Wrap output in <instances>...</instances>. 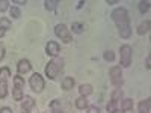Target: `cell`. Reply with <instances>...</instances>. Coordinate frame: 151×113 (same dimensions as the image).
<instances>
[{"mask_svg":"<svg viewBox=\"0 0 151 113\" xmlns=\"http://www.w3.org/2000/svg\"><path fill=\"white\" fill-rule=\"evenodd\" d=\"M62 71H64V60H62L60 57H55L52 60H48V64L44 68L45 77L48 80H52V82L58 79V75L62 74Z\"/></svg>","mask_w":151,"mask_h":113,"instance_id":"6da1fadb","label":"cell"},{"mask_svg":"<svg viewBox=\"0 0 151 113\" xmlns=\"http://www.w3.org/2000/svg\"><path fill=\"white\" fill-rule=\"evenodd\" d=\"M11 69L8 67L0 68V99H5L9 92V79H11Z\"/></svg>","mask_w":151,"mask_h":113,"instance_id":"7a4b0ae2","label":"cell"},{"mask_svg":"<svg viewBox=\"0 0 151 113\" xmlns=\"http://www.w3.org/2000/svg\"><path fill=\"white\" fill-rule=\"evenodd\" d=\"M12 83H14V87H12V98L15 101H21L24 97V86H26V82L21 77L20 74H15L14 79H12Z\"/></svg>","mask_w":151,"mask_h":113,"instance_id":"3957f363","label":"cell"},{"mask_svg":"<svg viewBox=\"0 0 151 113\" xmlns=\"http://www.w3.org/2000/svg\"><path fill=\"white\" fill-rule=\"evenodd\" d=\"M133 60V47L130 44H124L119 48V65L121 68H129Z\"/></svg>","mask_w":151,"mask_h":113,"instance_id":"277c9868","label":"cell"},{"mask_svg":"<svg viewBox=\"0 0 151 113\" xmlns=\"http://www.w3.org/2000/svg\"><path fill=\"white\" fill-rule=\"evenodd\" d=\"M110 18L112 21L116 24H125V23H130V17H129V11L125 9V8H116V9H113L112 11V14H110Z\"/></svg>","mask_w":151,"mask_h":113,"instance_id":"5b68a950","label":"cell"},{"mask_svg":"<svg viewBox=\"0 0 151 113\" xmlns=\"http://www.w3.org/2000/svg\"><path fill=\"white\" fill-rule=\"evenodd\" d=\"M55 35L59 38L62 42H65V44H70L73 41L71 30L65 26V24H62V23H59V24H56V26H55Z\"/></svg>","mask_w":151,"mask_h":113,"instance_id":"8992f818","label":"cell"},{"mask_svg":"<svg viewBox=\"0 0 151 113\" xmlns=\"http://www.w3.org/2000/svg\"><path fill=\"white\" fill-rule=\"evenodd\" d=\"M29 86H30V89L36 94H40L44 91V87H45V80L41 74H38V72H33L30 75V79H29Z\"/></svg>","mask_w":151,"mask_h":113,"instance_id":"52a82bcc","label":"cell"},{"mask_svg":"<svg viewBox=\"0 0 151 113\" xmlns=\"http://www.w3.org/2000/svg\"><path fill=\"white\" fill-rule=\"evenodd\" d=\"M109 80L115 87H122L124 79H122V69L121 67H112L109 69Z\"/></svg>","mask_w":151,"mask_h":113,"instance_id":"ba28073f","label":"cell"},{"mask_svg":"<svg viewBox=\"0 0 151 113\" xmlns=\"http://www.w3.org/2000/svg\"><path fill=\"white\" fill-rule=\"evenodd\" d=\"M59 53H60V45H59L58 41H48L45 44V54L47 56L55 59V57L59 56Z\"/></svg>","mask_w":151,"mask_h":113,"instance_id":"9c48e42d","label":"cell"},{"mask_svg":"<svg viewBox=\"0 0 151 113\" xmlns=\"http://www.w3.org/2000/svg\"><path fill=\"white\" fill-rule=\"evenodd\" d=\"M33 107H35V99L30 95H24L21 99V104H20L21 113H30Z\"/></svg>","mask_w":151,"mask_h":113,"instance_id":"30bf717a","label":"cell"},{"mask_svg":"<svg viewBox=\"0 0 151 113\" xmlns=\"http://www.w3.org/2000/svg\"><path fill=\"white\" fill-rule=\"evenodd\" d=\"M32 69V64L29 59H20L18 64H17V74L23 75V74H27Z\"/></svg>","mask_w":151,"mask_h":113,"instance_id":"8fae6325","label":"cell"},{"mask_svg":"<svg viewBox=\"0 0 151 113\" xmlns=\"http://www.w3.org/2000/svg\"><path fill=\"white\" fill-rule=\"evenodd\" d=\"M116 29H118V33H119V36L122 38V39H129V38L132 36V26H130V23L118 24Z\"/></svg>","mask_w":151,"mask_h":113,"instance_id":"7c38bea8","label":"cell"},{"mask_svg":"<svg viewBox=\"0 0 151 113\" xmlns=\"http://www.w3.org/2000/svg\"><path fill=\"white\" fill-rule=\"evenodd\" d=\"M137 112L139 113H151V98L142 99V101L137 104Z\"/></svg>","mask_w":151,"mask_h":113,"instance_id":"4fadbf2b","label":"cell"},{"mask_svg":"<svg viewBox=\"0 0 151 113\" xmlns=\"http://www.w3.org/2000/svg\"><path fill=\"white\" fill-rule=\"evenodd\" d=\"M150 29H151V21L150 20H145V21H142L139 26H137V35L144 36L145 33L150 32Z\"/></svg>","mask_w":151,"mask_h":113,"instance_id":"5bb4252c","label":"cell"},{"mask_svg":"<svg viewBox=\"0 0 151 113\" xmlns=\"http://www.w3.org/2000/svg\"><path fill=\"white\" fill-rule=\"evenodd\" d=\"M74 106L79 110H85V109H88V106H89V101H88L86 97H79V98H76Z\"/></svg>","mask_w":151,"mask_h":113,"instance_id":"9a60e30c","label":"cell"},{"mask_svg":"<svg viewBox=\"0 0 151 113\" xmlns=\"http://www.w3.org/2000/svg\"><path fill=\"white\" fill-rule=\"evenodd\" d=\"M74 84H76L74 77H64V80H62V83H60V86H62L64 91H71L74 87Z\"/></svg>","mask_w":151,"mask_h":113,"instance_id":"2e32d148","label":"cell"},{"mask_svg":"<svg viewBox=\"0 0 151 113\" xmlns=\"http://www.w3.org/2000/svg\"><path fill=\"white\" fill-rule=\"evenodd\" d=\"M133 107H134V103H133L132 98H124V99H121V109H119V110H122V112H130V110H133Z\"/></svg>","mask_w":151,"mask_h":113,"instance_id":"e0dca14e","label":"cell"},{"mask_svg":"<svg viewBox=\"0 0 151 113\" xmlns=\"http://www.w3.org/2000/svg\"><path fill=\"white\" fill-rule=\"evenodd\" d=\"M79 94L80 97H88V95H91L92 94V86L89 83H83L79 86Z\"/></svg>","mask_w":151,"mask_h":113,"instance_id":"ac0fdd59","label":"cell"},{"mask_svg":"<svg viewBox=\"0 0 151 113\" xmlns=\"http://www.w3.org/2000/svg\"><path fill=\"white\" fill-rule=\"evenodd\" d=\"M122 95H124V92H122L121 87H115V89L112 91V94H110V99H112V101L119 103L121 99H122Z\"/></svg>","mask_w":151,"mask_h":113,"instance_id":"d6986e66","label":"cell"},{"mask_svg":"<svg viewBox=\"0 0 151 113\" xmlns=\"http://www.w3.org/2000/svg\"><path fill=\"white\" fill-rule=\"evenodd\" d=\"M150 5H151V2L150 0H142V2H139V5H137V8H139V12L141 14H147V12L150 11Z\"/></svg>","mask_w":151,"mask_h":113,"instance_id":"ffe728a7","label":"cell"},{"mask_svg":"<svg viewBox=\"0 0 151 113\" xmlns=\"http://www.w3.org/2000/svg\"><path fill=\"white\" fill-rule=\"evenodd\" d=\"M58 5H59L58 0H45L44 2V9L45 11H55Z\"/></svg>","mask_w":151,"mask_h":113,"instance_id":"44dd1931","label":"cell"},{"mask_svg":"<svg viewBox=\"0 0 151 113\" xmlns=\"http://www.w3.org/2000/svg\"><path fill=\"white\" fill-rule=\"evenodd\" d=\"M70 30H73V33H77V35H80V33H83L85 32V26L82 23H73V26H71V29Z\"/></svg>","mask_w":151,"mask_h":113,"instance_id":"7402d4cb","label":"cell"},{"mask_svg":"<svg viewBox=\"0 0 151 113\" xmlns=\"http://www.w3.org/2000/svg\"><path fill=\"white\" fill-rule=\"evenodd\" d=\"M9 14H11V17L14 18V20H18L21 17V11H20L18 6H11L9 8Z\"/></svg>","mask_w":151,"mask_h":113,"instance_id":"603a6c76","label":"cell"},{"mask_svg":"<svg viewBox=\"0 0 151 113\" xmlns=\"http://www.w3.org/2000/svg\"><path fill=\"white\" fill-rule=\"evenodd\" d=\"M11 26H12V23H11V20H9V18H6V17L0 18V27H2L5 32H8V30L11 29Z\"/></svg>","mask_w":151,"mask_h":113,"instance_id":"cb8c5ba5","label":"cell"},{"mask_svg":"<svg viewBox=\"0 0 151 113\" xmlns=\"http://www.w3.org/2000/svg\"><path fill=\"white\" fill-rule=\"evenodd\" d=\"M103 59L106 62H113L115 60V53H113L112 50H106V51L103 53Z\"/></svg>","mask_w":151,"mask_h":113,"instance_id":"d4e9b609","label":"cell"},{"mask_svg":"<svg viewBox=\"0 0 151 113\" xmlns=\"http://www.w3.org/2000/svg\"><path fill=\"white\" fill-rule=\"evenodd\" d=\"M118 109V103L116 101H112V99H110V101L107 103V106H106V110L109 112V113H112L113 110H116Z\"/></svg>","mask_w":151,"mask_h":113,"instance_id":"484cf974","label":"cell"},{"mask_svg":"<svg viewBox=\"0 0 151 113\" xmlns=\"http://www.w3.org/2000/svg\"><path fill=\"white\" fill-rule=\"evenodd\" d=\"M11 3L8 2V0H0V12H6L11 6H9Z\"/></svg>","mask_w":151,"mask_h":113,"instance_id":"4316f807","label":"cell"},{"mask_svg":"<svg viewBox=\"0 0 151 113\" xmlns=\"http://www.w3.org/2000/svg\"><path fill=\"white\" fill-rule=\"evenodd\" d=\"M5 54H6V47H5V44L2 41H0V62L5 59Z\"/></svg>","mask_w":151,"mask_h":113,"instance_id":"83f0119b","label":"cell"},{"mask_svg":"<svg viewBox=\"0 0 151 113\" xmlns=\"http://www.w3.org/2000/svg\"><path fill=\"white\" fill-rule=\"evenodd\" d=\"M86 110H88V113H100V109H98L97 106H91V104L88 106Z\"/></svg>","mask_w":151,"mask_h":113,"instance_id":"f1b7e54d","label":"cell"},{"mask_svg":"<svg viewBox=\"0 0 151 113\" xmlns=\"http://www.w3.org/2000/svg\"><path fill=\"white\" fill-rule=\"evenodd\" d=\"M60 107V101L59 99H53L52 103H50V109H59Z\"/></svg>","mask_w":151,"mask_h":113,"instance_id":"f546056e","label":"cell"},{"mask_svg":"<svg viewBox=\"0 0 151 113\" xmlns=\"http://www.w3.org/2000/svg\"><path fill=\"white\" fill-rule=\"evenodd\" d=\"M145 68H147L148 71L151 69V56H150V54H148L147 59H145Z\"/></svg>","mask_w":151,"mask_h":113,"instance_id":"4dcf8cb0","label":"cell"},{"mask_svg":"<svg viewBox=\"0 0 151 113\" xmlns=\"http://www.w3.org/2000/svg\"><path fill=\"white\" fill-rule=\"evenodd\" d=\"M0 113H14L11 107H2L0 109Z\"/></svg>","mask_w":151,"mask_h":113,"instance_id":"1f68e13d","label":"cell"},{"mask_svg":"<svg viewBox=\"0 0 151 113\" xmlns=\"http://www.w3.org/2000/svg\"><path fill=\"white\" fill-rule=\"evenodd\" d=\"M12 3H14V5H18V6H21V5H27L26 0H14Z\"/></svg>","mask_w":151,"mask_h":113,"instance_id":"d6a6232c","label":"cell"},{"mask_svg":"<svg viewBox=\"0 0 151 113\" xmlns=\"http://www.w3.org/2000/svg\"><path fill=\"white\" fill-rule=\"evenodd\" d=\"M118 3H119L118 0H106V5H110V6L112 5H118Z\"/></svg>","mask_w":151,"mask_h":113,"instance_id":"836d02e7","label":"cell"},{"mask_svg":"<svg viewBox=\"0 0 151 113\" xmlns=\"http://www.w3.org/2000/svg\"><path fill=\"white\" fill-rule=\"evenodd\" d=\"M83 5H85V2H83V0H80V2L77 3V6H76V9H82V8H83Z\"/></svg>","mask_w":151,"mask_h":113,"instance_id":"e575fe53","label":"cell"},{"mask_svg":"<svg viewBox=\"0 0 151 113\" xmlns=\"http://www.w3.org/2000/svg\"><path fill=\"white\" fill-rule=\"evenodd\" d=\"M52 113H64V112H62V109L59 107V109H52Z\"/></svg>","mask_w":151,"mask_h":113,"instance_id":"d590c367","label":"cell"},{"mask_svg":"<svg viewBox=\"0 0 151 113\" xmlns=\"http://www.w3.org/2000/svg\"><path fill=\"white\" fill-rule=\"evenodd\" d=\"M112 113H124V112H122V110H119V109H116V110H113Z\"/></svg>","mask_w":151,"mask_h":113,"instance_id":"8d00e7d4","label":"cell"},{"mask_svg":"<svg viewBox=\"0 0 151 113\" xmlns=\"http://www.w3.org/2000/svg\"><path fill=\"white\" fill-rule=\"evenodd\" d=\"M41 113H44V112H41Z\"/></svg>","mask_w":151,"mask_h":113,"instance_id":"74e56055","label":"cell"}]
</instances>
